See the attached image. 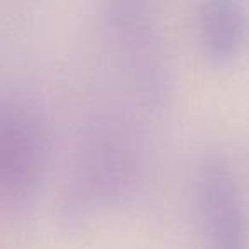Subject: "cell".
<instances>
[{
    "label": "cell",
    "mask_w": 249,
    "mask_h": 249,
    "mask_svg": "<svg viewBox=\"0 0 249 249\" xmlns=\"http://www.w3.org/2000/svg\"><path fill=\"white\" fill-rule=\"evenodd\" d=\"M50 156V135L38 111L22 101H0V195L19 207L33 201Z\"/></svg>",
    "instance_id": "6da1fadb"
},
{
    "label": "cell",
    "mask_w": 249,
    "mask_h": 249,
    "mask_svg": "<svg viewBox=\"0 0 249 249\" xmlns=\"http://www.w3.org/2000/svg\"><path fill=\"white\" fill-rule=\"evenodd\" d=\"M248 41V9L244 0H200L196 43L200 55L215 69L231 67Z\"/></svg>",
    "instance_id": "3957f363"
},
{
    "label": "cell",
    "mask_w": 249,
    "mask_h": 249,
    "mask_svg": "<svg viewBox=\"0 0 249 249\" xmlns=\"http://www.w3.org/2000/svg\"><path fill=\"white\" fill-rule=\"evenodd\" d=\"M111 9L113 26L124 46V55H128L139 82L147 86L149 97H154V86L166 84V80L162 58L152 38V26L145 9L140 0H111Z\"/></svg>",
    "instance_id": "277c9868"
},
{
    "label": "cell",
    "mask_w": 249,
    "mask_h": 249,
    "mask_svg": "<svg viewBox=\"0 0 249 249\" xmlns=\"http://www.w3.org/2000/svg\"><path fill=\"white\" fill-rule=\"evenodd\" d=\"M196 203L207 249H248L242 188L231 160L208 154L198 166Z\"/></svg>",
    "instance_id": "7a4b0ae2"
}]
</instances>
